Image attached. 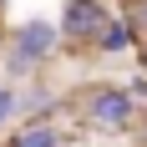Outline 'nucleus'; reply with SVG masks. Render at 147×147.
<instances>
[{"label":"nucleus","instance_id":"nucleus-1","mask_svg":"<svg viewBox=\"0 0 147 147\" xmlns=\"http://www.w3.org/2000/svg\"><path fill=\"white\" fill-rule=\"evenodd\" d=\"M56 46H61V26L56 20H41V15H26L20 26L10 30V76H30V71H41L46 61L56 56Z\"/></svg>","mask_w":147,"mask_h":147},{"label":"nucleus","instance_id":"nucleus-2","mask_svg":"<svg viewBox=\"0 0 147 147\" xmlns=\"http://www.w3.org/2000/svg\"><path fill=\"white\" fill-rule=\"evenodd\" d=\"M81 117L102 132H127L137 122V96H132V86H107L102 81L81 96Z\"/></svg>","mask_w":147,"mask_h":147},{"label":"nucleus","instance_id":"nucleus-3","mask_svg":"<svg viewBox=\"0 0 147 147\" xmlns=\"http://www.w3.org/2000/svg\"><path fill=\"white\" fill-rule=\"evenodd\" d=\"M112 20V10H107V0H66L61 5V41L66 46H96V36H102V26Z\"/></svg>","mask_w":147,"mask_h":147},{"label":"nucleus","instance_id":"nucleus-4","mask_svg":"<svg viewBox=\"0 0 147 147\" xmlns=\"http://www.w3.org/2000/svg\"><path fill=\"white\" fill-rule=\"evenodd\" d=\"M61 142H66V132H61L56 117H26L5 137V147H61Z\"/></svg>","mask_w":147,"mask_h":147},{"label":"nucleus","instance_id":"nucleus-5","mask_svg":"<svg viewBox=\"0 0 147 147\" xmlns=\"http://www.w3.org/2000/svg\"><path fill=\"white\" fill-rule=\"evenodd\" d=\"M132 46H137V36H132V26H127V15H112L102 26V36H96V51H102V56H127Z\"/></svg>","mask_w":147,"mask_h":147},{"label":"nucleus","instance_id":"nucleus-6","mask_svg":"<svg viewBox=\"0 0 147 147\" xmlns=\"http://www.w3.org/2000/svg\"><path fill=\"white\" fill-rule=\"evenodd\" d=\"M20 112H26V117H56V112H61V91L30 81V86L20 91Z\"/></svg>","mask_w":147,"mask_h":147},{"label":"nucleus","instance_id":"nucleus-7","mask_svg":"<svg viewBox=\"0 0 147 147\" xmlns=\"http://www.w3.org/2000/svg\"><path fill=\"white\" fill-rule=\"evenodd\" d=\"M127 26H132V36H137V46H147V0H127Z\"/></svg>","mask_w":147,"mask_h":147},{"label":"nucleus","instance_id":"nucleus-8","mask_svg":"<svg viewBox=\"0 0 147 147\" xmlns=\"http://www.w3.org/2000/svg\"><path fill=\"white\" fill-rule=\"evenodd\" d=\"M15 112H20V91H15V86H0V127H10Z\"/></svg>","mask_w":147,"mask_h":147},{"label":"nucleus","instance_id":"nucleus-9","mask_svg":"<svg viewBox=\"0 0 147 147\" xmlns=\"http://www.w3.org/2000/svg\"><path fill=\"white\" fill-rule=\"evenodd\" d=\"M5 10H10V0H0V15H5Z\"/></svg>","mask_w":147,"mask_h":147},{"label":"nucleus","instance_id":"nucleus-10","mask_svg":"<svg viewBox=\"0 0 147 147\" xmlns=\"http://www.w3.org/2000/svg\"><path fill=\"white\" fill-rule=\"evenodd\" d=\"M142 66H147V46H142Z\"/></svg>","mask_w":147,"mask_h":147}]
</instances>
